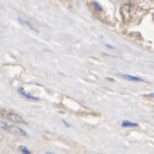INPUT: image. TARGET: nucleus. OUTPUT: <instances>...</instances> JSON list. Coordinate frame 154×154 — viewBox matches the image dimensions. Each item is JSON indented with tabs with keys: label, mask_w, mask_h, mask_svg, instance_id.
Wrapping results in <instances>:
<instances>
[{
	"label": "nucleus",
	"mask_w": 154,
	"mask_h": 154,
	"mask_svg": "<svg viewBox=\"0 0 154 154\" xmlns=\"http://www.w3.org/2000/svg\"><path fill=\"white\" fill-rule=\"evenodd\" d=\"M0 115L3 117V119H7L11 122H14V123H21V124H27V122L24 120L23 117L16 114V113H13V112H10L8 110H0Z\"/></svg>",
	"instance_id": "f257e3e1"
},
{
	"label": "nucleus",
	"mask_w": 154,
	"mask_h": 154,
	"mask_svg": "<svg viewBox=\"0 0 154 154\" xmlns=\"http://www.w3.org/2000/svg\"><path fill=\"white\" fill-rule=\"evenodd\" d=\"M131 10H133V5H124L123 7H122L121 12H122V14H123V17H124L125 21L127 19V16L131 13Z\"/></svg>",
	"instance_id": "f03ea898"
},
{
	"label": "nucleus",
	"mask_w": 154,
	"mask_h": 154,
	"mask_svg": "<svg viewBox=\"0 0 154 154\" xmlns=\"http://www.w3.org/2000/svg\"><path fill=\"white\" fill-rule=\"evenodd\" d=\"M122 78H124L126 80H129V81H136V82H143V80L141 78H138V77H134V75H121Z\"/></svg>",
	"instance_id": "7ed1b4c3"
},
{
	"label": "nucleus",
	"mask_w": 154,
	"mask_h": 154,
	"mask_svg": "<svg viewBox=\"0 0 154 154\" xmlns=\"http://www.w3.org/2000/svg\"><path fill=\"white\" fill-rule=\"evenodd\" d=\"M19 22H21V23H23L24 25H27L28 27L30 28L31 30H33V31H36V33H39V30H38L37 28L35 27V26H33V25H31V23H30V22H28V21H26V19H22V17H19Z\"/></svg>",
	"instance_id": "20e7f679"
},
{
	"label": "nucleus",
	"mask_w": 154,
	"mask_h": 154,
	"mask_svg": "<svg viewBox=\"0 0 154 154\" xmlns=\"http://www.w3.org/2000/svg\"><path fill=\"white\" fill-rule=\"evenodd\" d=\"M19 93L22 94L23 95L24 97H26L27 99H30V100H39V98L38 97H35V96H31L30 94H28V93H26L25 91H24L23 89H19Z\"/></svg>",
	"instance_id": "39448f33"
},
{
	"label": "nucleus",
	"mask_w": 154,
	"mask_h": 154,
	"mask_svg": "<svg viewBox=\"0 0 154 154\" xmlns=\"http://www.w3.org/2000/svg\"><path fill=\"white\" fill-rule=\"evenodd\" d=\"M122 126H123V127H137L138 124H137V123H133V122H129V121H127V120H125V121L122 122Z\"/></svg>",
	"instance_id": "423d86ee"
},
{
	"label": "nucleus",
	"mask_w": 154,
	"mask_h": 154,
	"mask_svg": "<svg viewBox=\"0 0 154 154\" xmlns=\"http://www.w3.org/2000/svg\"><path fill=\"white\" fill-rule=\"evenodd\" d=\"M19 151L23 154H31V152L29 151V149L26 148V147H24V145H21V147H19Z\"/></svg>",
	"instance_id": "0eeeda50"
},
{
	"label": "nucleus",
	"mask_w": 154,
	"mask_h": 154,
	"mask_svg": "<svg viewBox=\"0 0 154 154\" xmlns=\"http://www.w3.org/2000/svg\"><path fill=\"white\" fill-rule=\"evenodd\" d=\"M94 7L98 10V11H103V8H101V5H99L98 2H94Z\"/></svg>",
	"instance_id": "6e6552de"
},
{
	"label": "nucleus",
	"mask_w": 154,
	"mask_h": 154,
	"mask_svg": "<svg viewBox=\"0 0 154 154\" xmlns=\"http://www.w3.org/2000/svg\"><path fill=\"white\" fill-rule=\"evenodd\" d=\"M63 123H64V124H65V125L67 126V127H69V126H70L69 124H68V123H67V122H66V121H63Z\"/></svg>",
	"instance_id": "1a4fd4ad"
},
{
	"label": "nucleus",
	"mask_w": 154,
	"mask_h": 154,
	"mask_svg": "<svg viewBox=\"0 0 154 154\" xmlns=\"http://www.w3.org/2000/svg\"><path fill=\"white\" fill-rule=\"evenodd\" d=\"M150 96H151V97H154V93H152L151 95H150Z\"/></svg>",
	"instance_id": "9d476101"
},
{
	"label": "nucleus",
	"mask_w": 154,
	"mask_h": 154,
	"mask_svg": "<svg viewBox=\"0 0 154 154\" xmlns=\"http://www.w3.org/2000/svg\"><path fill=\"white\" fill-rule=\"evenodd\" d=\"M45 154H54V153H51V152H47Z\"/></svg>",
	"instance_id": "9b49d317"
}]
</instances>
